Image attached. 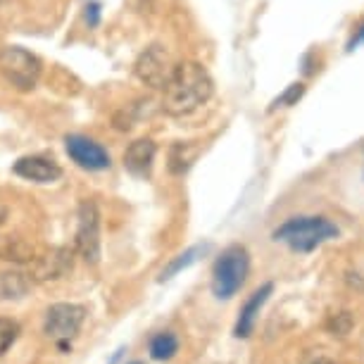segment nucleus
I'll return each mask as SVG.
<instances>
[{"instance_id":"nucleus-21","label":"nucleus","mask_w":364,"mask_h":364,"mask_svg":"<svg viewBox=\"0 0 364 364\" xmlns=\"http://www.w3.org/2000/svg\"><path fill=\"white\" fill-rule=\"evenodd\" d=\"M364 43V19L360 24L355 26V33L350 36V41H348V50H355L357 46H362Z\"/></svg>"},{"instance_id":"nucleus-13","label":"nucleus","mask_w":364,"mask_h":364,"mask_svg":"<svg viewBox=\"0 0 364 364\" xmlns=\"http://www.w3.org/2000/svg\"><path fill=\"white\" fill-rule=\"evenodd\" d=\"M31 288L29 277L22 272H3L0 274V300H22Z\"/></svg>"},{"instance_id":"nucleus-15","label":"nucleus","mask_w":364,"mask_h":364,"mask_svg":"<svg viewBox=\"0 0 364 364\" xmlns=\"http://www.w3.org/2000/svg\"><path fill=\"white\" fill-rule=\"evenodd\" d=\"M205 252V245H193V248H188V250H183L181 255H176L171 262L164 267V269L160 272V281H169V279H174L176 274H181L183 269H188L191 264H196L198 262V255H203Z\"/></svg>"},{"instance_id":"nucleus-5","label":"nucleus","mask_w":364,"mask_h":364,"mask_svg":"<svg viewBox=\"0 0 364 364\" xmlns=\"http://www.w3.org/2000/svg\"><path fill=\"white\" fill-rule=\"evenodd\" d=\"M77 238H74V248L84 262L98 264L100 259V212L93 200H81L77 212Z\"/></svg>"},{"instance_id":"nucleus-7","label":"nucleus","mask_w":364,"mask_h":364,"mask_svg":"<svg viewBox=\"0 0 364 364\" xmlns=\"http://www.w3.org/2000/svg\"><path fill=\"white\" fill-rule=\"evenodd\" d=\"M86 319V307L74 302H55L46 310L43 333L53 341H72L81 331Z\"/></svg>"},{"instance_id":"nucleus-16","label":"nucleus","mask_w":364,"mask_h":364,"mask_svg":"<svg viewBox=\"0 0 364 364\" xmlns=\"http://www.w3.org/2000/svg\"><path fill=\"white\" fill-rule=\"evenodd\" d=\"M198 155V148L196 146H188V143H174L169 150V171L171 174H183V171L191 169Z\"/></svg>"},{"instance_id":"nucleus-23","label":"nucleus","mask_w":364,"mask_h":364,"mask_svg":"<svg viewBox=\"0 0 364 364\" xmlns=\"http://www.w3.org/2000/svg\"><path fill=\"white\" fill-rule=\"evenodd\" d=\"M132 364H143V362H132Z\"/></svg>"},{"instance_id":"nucleus-2","label":"nucleus","mask_w":364,"mask_h":364,"mask_svg":"<svg viewBox=\"0 0 364 364\" xmlns=\"http://www.w3.org/2000/svg\"><path fill=\"white\" fill-rule=\"evenodd\" d=\"M338 236L341 229L328 217H291L272 233L277 243H284L293 252H312Z\"/></svg>"},{"instance_id":"nucleus-14","label":"nucleus","mask_w":364,"mask_h":364,"mask_svg":"<svg viewBox=\"0 0 364 364\" xmlns=\"http://www.w3.org/2000/svg\"><path fill=\"white\" fill-rule=\"evenodd\" d=\"M150 357L155 362H167L178 353V338L171 331H160L150 338Z\"/></svg>"},{"instance_id":"nucleus-17","label":"nucleus","mask_w":364,"mask_h":364,"mask_svg":"<svg viewBox=\"0 0 364 364\" xmlns=\"http://www.w3.org/2000/svg\"><path fill=\"white\" fill-rule=\"evenodd\" d=\"M19 338V324L15 319H5L0 317V357L15 346Z\"/></svg>"},{"instance_id":"nucleus-20","label":"nucleus","mask_w":364,"mask_h":364,"mask_svg":"<svg viewBox=\"0 0 364 364\" xmlns=\"http://www.w3.org/2000/svg\"><path fill=\"white\" fill-rule=\"evenodd\" d=\"M86 22H88V26H98V22H100V5L98 3L86 5Z\"/></svg>"},{"instance_id":"nucleus-10","label":"nucleus","mask_w":364,"mask_h":364,"mask_svg":"<svg viewBox=\"0 0 364 364\" xmlns=\"http://www.w3.org/2000/svg\"><path fill=\"white\" fill-rule=\"evenodd\" d=\"M74 267V250L70 248H53L46 255L36 257L31 267V277L36 281H58L67 277Z\"/></svg>"},{"instance_id":"nucleus-9","label":"nucleus","mask_w":364,"mask_h":364,"mask_svg":"<svg viewBox=\"0 0 364 364\" xmlns=\"http://www.w3.org/2000/svg\"><path fill=\"white\" fill-rule=\"evenodd\" d=\"M12 171H15L19 178H24V181H33V183H53L63 176V167L55 160H50V157H43V155L19 157Z\"/></svg>"},{"instance_id":"nucleus-22","label":"nucleus","mask_w":364,"mask_h":364,"mask_svg":"<svg viewBox=\"0 0 364 364\" xmlns=\"http://www.w3.org/2000/svg\"><path fill=\"white\" fill-rule=\"evenodd\" d=\"M0 222H3V212H0Z\"/></svg>"},{"instance_id":"nucleus-3","label":"nucleus","mask_w":364,"mask_h":364,"mask_svg":"<svg viewBox=\"0 0 364 364\" xmlns=\"http://www.w3.org/2000/svg\"><path fill=\"white\" fill-rule=\"evenodd\" d=\"M250 272V252L245 245H229L222 250V255L215 259L212 267V293L219 300L233 298L240 288H243L245 279Z\"/></svg>"},{"instance_id":"nucleus-4","label":"nucleus","mask_w":364,"mask_h":364,"mask_svg":"<svg viewBox=\"0 0 364 364\" xmlns=\"http://www.w3.org/2000/svg\"><path fill=\"white\" fill-rule=\"evenodd\" d=\"M0 72L17 91H31L41 79V60L26 48L5 46L0 50Z\"/></svg>"},{"instance_id":"nucleus-11","label":"nucleus","mask_w":364,"mask_h":364,"mask_svg":"<svg viewBox=\"0 0 364 364\" xmlns=\"http://www.w3.org/2000/svg\"><path fill=\"white\" fill-rule=\"evenodd\" d=\"M272 293H274V284H264V286H259L257 291H252L250 298L245 300V305L240 307L236 326H233V336H236V338H250V333L255 331L259 312H262V307L267 305Z\"/></svg>"},{"instance_id":"nucleus-19","label":"nucleus","mask_w":364,"mask_h":364,"mask_svg":"<svg viewBox=\"0 0 364 364\" xmlns=\"http://www.w3.org/2000/svg\"><path fill=\"white\" fill-rule=\"evenodd\" d=\"M302 364H338V362H336L333 357H328L326 353H321V350H312V353L305 355Z\"/></svg>"},{"instance_id":"nucleus-24","label":"nucleus","mask_w":364,"mask_h":364,"mask_svg":"<svg viewBox=\"0 0 364 364\" xmlns=\"http://www.w3.org/2000/svg\"><path fill=\"white\" fill-rule=\"evenodd\" d=\"M0 3H5V0H0Z\"/></svg>"},{"instance_id":"nucleus-18","label":"nucleus","mask_w":364,"mask_h":364,"mask_svg":"<svg viewBox=\"0 0 364 364\" xmlns=\"http://www.w3.org/2000/svg\"><path fill=\"white\" fill-rule=\"evenodd\" d=\"M302 93H305V84H300V81H298V84H291L277 100L272 102V107L274 109H277V107H291L302 98Z\"/></svg>"},{"instance_id":"nucleus-6","label":"nucleus","mask_w":364,"mask_h":364,"mask_svg":"<svg viewBox=\"0 0 364 364\" xmlns=\"http://www.w3.org/2000/svg\"><path fill=\"white\" fill-rule=\"evenodd\" d=\"M174 67L176 63L171 60L167 48L160 43H153L139 55V60H136V65H134V74L141 84L162 91L169 77L174 74Z\"/></svg>"},{"instance_id":"nucleus-8","label":"nucleus","mask_w":364,"mask_h":364,"mask_svg":"<svg viewBox=\"0 0 364 364\" xmlns=\"http://www.w3.org/2000/svg\"><path fill=\"white\" fill-rule=\"evenodd\" d=\"M65 150H67V155L72 157V162L81 169L100 171V169L109 167V153L100 146V143L88 139V136H79V134L67 136Z\"/></svg>"},{"instance_id":"nucleus-1","label":"nucleus","mask_w":364,"mask_h":364,"mask_svg":"<svg viewBox=\"0 0 364 364\" xmlns=\"http://www.w3.org/2000/svg\"><path fill=\"white\" fill-rule=\"evenodd\" d=\"M215 84L200 63H178L162 88V109L169 117H188L212 98Z\"/></svg>"},{"instance_id":"nucleus-12","label":"nucleus","mask_w":364,"mask_h":364,"mask_svg":"<svg viewBox=\"0 0 364 364\" xmlns=\"http://www.w3.org/2000/svg\"><path fill=\"white\" fill-rule=\"evenodd\" d=\"M155 153H157V146L150 139L134 141L124 153L127 171L134 176H139V178L150 176V171H153V162H155Z\"/></svg>"}]
</instances>
